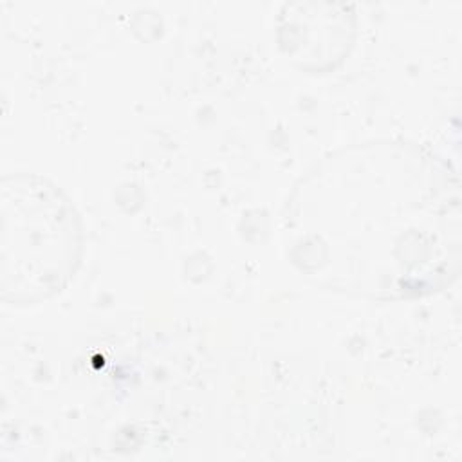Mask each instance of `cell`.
Returning <instances> with one entry per match:
<instances>
[{"mask_svg": "<svg viewBox=\"0 0 462 462\" xmlns=\"http://www.w3.org/2000/svg\"><path fill=\"white\" fill-rule=\"evenodd\" d=\"M285 218L292 262L334 291L410 298L458 274V179L415 144L328 155L296 186Z\"/></svg>", "mask_w": 462, "mask_h": 462, "instance_id": "1", "label": "cell"}, {"mask_svg": "<svg viewBox=\"0 0 462 462\" xmlns=\"http://www.w3.org/2000/svg\"><path fill=\"white\" fill-rule=\"evenodd\" d=\"M2 300L40 303L72 280L83 249L79 217L47 179L9 175L2 180Z\"/></svg>", "mask_w": 462, "mask_h": 462, "instance_id": "2", "label": "cell"}]
</instances>
